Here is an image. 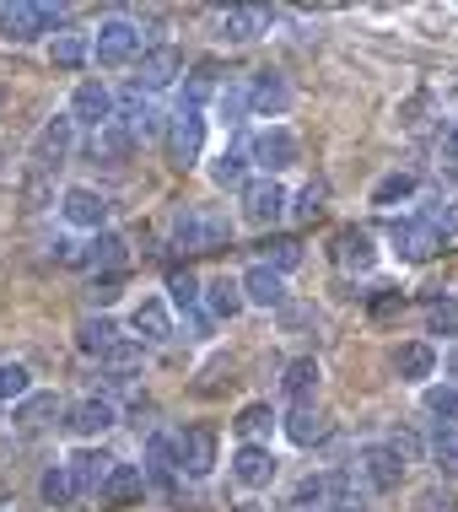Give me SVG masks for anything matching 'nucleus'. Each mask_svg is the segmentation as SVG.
Returning <instances> with one entry per match:
<instances>
[{
    "mask_svg": "<svg viewBox=\"0 0 458 512\" xmlns=\"http://www.w3.org/2000/svg\"><path fill=\"white\" fill-rule=\"evenodd\" d=\"M227 243H232L227 211H216V205H189V211H178L173 248H184V254H216V248H227Z\"/></svg>",
    "mask_w": 458,
    "mask_h": 512,
    "instance_id": "nucleus-1",
    "label": "nucleus"
},
{
    "mask_svg": "<svg viewBox=\"0 0 458 512\" xmlns=\"http://www.w3.org/2000/svg\"><path fill=\"white\" fill-rule=\"evenodd\" d=\"M60 22H65V6H44V0L0 6V38H6V44H33V38L54 33Z\"/></svg>",
    "mask_w": 458,
    "mask_h": 512,
    "instance_id": "nucleus-2",
    "label": "nucleus"
},
{
    "mask_svg": "<svg viewBox=\"0 0 458 512\" xmlns=\"http://www.w3.org/2000/svg\"><path fill=\"white\" fill-rule=\"evenodd\" d=\"M71 146H76V119H71V114H54L44 130L33 135V151H27V162H33V173H54V168H65Z\"/></svg>",
    "mask_w": 458,
    "mask_h": 512,
    "instance_id": "nucleus-3",
    "label": "nucleus"
},
{
    "mask_svg": "<svg viewBox=\"0 0 458 512\" xmlns=\"http://www.w3.org/2000/svg\"><path fill=\"white\" fill-rule=\"evenodd\" d=\"M135 54H141V27L135 22L114 17V22L97 27V38H92V60L97 65H130Z\"/></svg>",
    "mask_w": 458,
    "mask_h": 512,
    "instance_id": "nucleus-4",
    "label": "nucleus"
},
{
    "mask_svg": "<svg viewBox=\"0 0 458 512\" xmlns=\"http://www.w3.org/2000/svg\"><path fill=\"white\" fill-rule=\"evenodd\" d=\"M286 189L281 178H248L243 184V221H254V227H275V221L286 216Z\"/></svg>",
    "mask_w": 458,
    "mask_h": 512,
    "instance_id": "nucleus-5",
    "label": "nucleus"
},
{
    "mask_svg": "<svg viewBox=\"0 0 458 512\" xmlns=\"http://www.w3.org/2000/svg\"><path fill=\"white\" fill-rule=\"evenodd\" d=\"M178 76H184V54L173 44H157V49L141 54V65H135V92H168Z\"/></svg>",
    "mask_w": 458,
    "mask_h": 512,
    "instance_id": "nucleus-6",
    "label": "nucleus"
},
{
    "mask_svg": "<svg viewBox=\"0 0 458 512\" xmlns=\"http://www.w3.org/2000/svg\"><path fill=\"white\" fill-rule=\"evenodd\" d=\"M356 480H362L367 491H399V480H405V464L388 453V442H372V448L356 453Z\"/></svg>",
    "mask_w": 458,
    "mask_h": 512,
    "instance_id": "nucleus-7",
    "label": "nucleus"
},
{
    "mask_svg": "<svg viewBox=\"0 0 458 512\" xmlns=\"http://www.w3.org/2000/svg\"><path fill=\"white\" fill-rule=\"evenodd\" d=\"M248 157H254L259 168H265V178H275L281 168H291V162H297V135H291L286 124H270V130H259V135H254Z\"/></svg>",
    "mask_w": 458,
    "mask_h": 512,
    "instance_id": "nucleus-8",
    "label": "nucleus"
},
{
    "mask_svg": "<svg viewBox=\"0 0 458 512\" xmlns=\"http://www.w3.org/2000/svg\"><path fill=\"white\" fill-rule=\"evenodd\" d=\"M388 243H394V254H399V259H410V265H426V259H432L437 248H442V238H437L432 227H426L421 216L394 221V227H388Z\"/></svg>",
    "mask_w": 458,
    "mask_h": 512,
    "instance_id": "nucleus-9",
    "label": "nucleus"
},
{
    "mask_svg": "<svg viewBox=\"0 0 458 512\" xmlns=\"http://www.w3.org/2000/svg\"><path fill=\"white\" fill-rule=\"evenodd\" d=\"M200 151H205V119L178 108L173 124H168V157H173V168H194V162H200Z\"/></svg>",
    "mask_w": 458,
    "mask_h": 512,
    "instance_id": "nucleus-10",
    "label": "nucleus"
},
{
    "mask_svg": "<svg viewBox=\"0 0 458 512\" xmlns=\"http://www.w3.org/2000/svg\"><path fill=\"white\" fill-rule=\"evenodd\" d=\"M178 464H184L189 480H205L216 469V432L211 426H184L178 432Z\"/></svg>",
    "mask_w": 458,
    "mask_h": 512,
    "instance_id": "nucleus-11",
    "label": "nucleus"
},
{
    "mask_svg": "<svg viewBox=\"0 0 458 512\" xmlns=\"http://www.w3.org/2000/svg\"><path fill=\"white\" fill-rule=\"evenodd\" d=\"M114 464H119V459H108L103 448H76L71 459H65V469H71V480H76V496H103L108 475H114Z\"/></svg>",
    "mask_w": 458,
    "mask_h": 512,
    "instance_id": "nucleus-12",
    "label": "nucleus"
},
{
    "mask_svg": "<svg viewBox=\"0 0 458 512\" xmlns=\"http://www.w3.org/2000/svg\"><path fill=\"white\" fill-rule=\"evenodd\" d=\"M329 259H335L340 270H372L378 265V243H372L367 227H340L335 238H329Z\"/></svg>",
    "mask_w": 458,
    "mask_h": 512,
    "instance_id": "nucleus-13",
    "label": "nucleus"
},
{
    "mask_svg": "<svg viewBox=\"0 0 458 512\" xmlns=\"http://www.w3.org/2000/svg\"><path fill=\"white\" fill-rule=\"evenodd\" d=\"M71 119H76V124H87V130L97 135L103 124H114V119H119V114H114V92H108L103 81H81L76 98H71Z\"/></svg>",
    "mask_w": 458,
    "mask_h": 512,
    "instance_id": "nucleus-14",
    "label": "nucleus"
},
{
    "mask_svg": "<svg viewBox=\"0 0 458 512\" xmlns=\"http://www.w3.org/2000/svg\"><path fill=\"white\" fill-rule=\"evenodd\" d=\"M60 211H65V221H71V227H81V232H103V221H108V211H114V205L97 195V189H81V184H76V189H65Z\"/></svg>",
    "mask_w": 458,
    "mask_h": 512,
    "instance_id": "nucleus-15",
    "label": "nucleus"
},
{
    "mask_svg": "<svg viewBox=\"0 0 458 512\" xmlns=\"http://www.w3.org/2000/svg\"><path fill=\"white\" fill-rule=\"evenodd\" d=\"M238 281H243L248 308H286V275H281V270H270L265 259H259L254 270H243Z\"/></svg>",
    "mask_w": 458,
    "mask_h": 512,
    "instance_id": "nucleus-16",
    "label": "nucleus"
},
{
    "mask_svg": "<svg viewBox=\"0 0 458 512\" xmlns=\"http://www.w3.org/2000/svg\"><path fill=\"white\" fill-rule=\"evenodd\" d=\"M232 480H238V486H248V491L270 486V480H275V453L259 448V442H243V448L232 453Z\"/></svg>",
    "mask_w": 458,
    "mask_h": 512,
    "instance_id": "nucleus-17",
    "label": "nucleus"
},
{
    "mask_svg": "<svg viewBox=\"0 0 458 512\" xmlns=\"http://www.w3.org/2000/svg\"><path fill=\"white\" fill-rule=\"evenodd\" d=\"M146 486H162V491H173L178 486V437H151L146 442Z\"/></svg>",
    "mask_w": 458,
    "mask_h": 512,
    "instance_id": "nucleus-18",
    "label": "nucleus"
},
{
    "mask_svg": "<svg viewBox=\"0 0 458 512\" xmlns=\"http://www.w3.org/2000/svg\"><path fill=\"white\" fill-rule=\"evenodd\" d=\"M270 22H275V11H265V6H232V11H221V17H216V27H221L227 44H248V38H259Z\"/></svg>",
    "mask_w": 458,
    "mask_h": 512,
    "instance_id": "nucleus-19",
    "label": "nucleus"
},
{
    "mask_svg": "<svg viewBox=\"0 0 458 512\" xmlns=\"http://www.w3.org/2000/svg\"><path fill=\"white\" fill-rule=\"evenodd\" d=\"M248 103H254V114H259V119H281L286 108H291V87H286V76L259 71V76H254V87H248Z\"/></svg>",
    "mask_w": 458,
    "mask_h": 512,
    "instance_id": "nucleus-20",
    "label": "nucleus"
},
{
    "mask_svg": "<svg viewBox=\"0 0 458 512\" xmlns=\"http://www.w3.org/2000/svg\"><path fill=\"white\" fill-rule=\"evenodd\" d=\"M114 421H119L114 405H108V399H97V394L92 399H76V405L65 410V426H71L76 437H103Z\"/></svg>",
    "mask_w": 458,
    "mask_h": 512,
    "instance_id": "nucleus-21",
    "label": "nucleus"
},
{
    "mask_svg": "<svg viewBox=\"0 0 458 512\" xmlns=\"http://www.w3.org/2000/svg\"><path fill=\"white\" fill-rule=\"evenodd\" d=\"M146 496V469L141 464H114V475H108V486L97 502L103 507H135Z\"/></svg>",
    "mask_w": 458,
    "mask_h": 512,
    "instance_id": "nucleus-22",
    "label": "nucleus"
},
{
    "mask_svg": "<svg viewBox=\"0 0 458 512\" xmlns=\"http://www.w3.org/2000/svg\"><path fill=\"white\" fill-rule=\"evenodd\" d=\"M130 329H135V335H141V345H162V340H173V318H168V302H157V297L135 302V313H130Z\"/></svg>",
    "mask_w": 458,
    "mask_h": 512,
    "instance_id": "nucleus-23",
    "label": "nucleus"
},
{
    "mask_svg": "<svg viewBox=\"0 0 458 512\" xmlns=\"http://www.w3.org/2000/svg\"><path fill=\"white\" fill-rule=\"evenodd\" d=\"M119 119L130 124L135 141H157V135L168 141V124H173V119H162L157 108H151V103L141 98V92H130V98H124V114H119Z\"/></svg>",
    "mask_w": 458,
    "mask_h": 512,
    "instance_id": "nucleus-24",
    "label": "nucleus"
},
{
    "mask_svg": "<svg viewBox=\"0 0 458 512\" xmlns=\"http://www.w3.org/2000/svg\"><path fill=\"white\" fill-rule=\"evenodd\" d=\"M394 372H399L405 383H426V378L437 372V351H432L426 340H410V345H399V351H394Z\"/></svg>",
    "mask_w": 458,
    "mask_h": 512,
    "instance_id": "nucleus-25",
    "label": "nucleus"
},
{
    "mask_svg": "<svg viewBox=\"0 0 458 512\" xmlns=\"http://www.w3.org/2000/svg\"><path fill=\"white\" fill-rule=\"evenodd\" d=\"M286 437L297 442V448H313V442L329 437V415L313 410V405H297V410L286 415Z\"/></svg>",
    "mask_w": 458,
    "mask_h": 512,
    "instance_id": "nucleus-26",
    "label": "nucleus"
},
{
    "mask_svg": "<svg viewBox=\"0 0 458 512\" xmlns=\"http://www.w3.org/2000/svg\"><path fill=\"white\" fill-rule=\"evenodd\" d=\"M124 254H130V243H124L119 232H92V238H87V270H108V275H119Z\"/></svg>",
    "mask_w": 458,
    "mask_h": 512,
    "instance_id": "nucleus-27",
    "label": "nucleus"
},
{
    "mask_svg": "<svg viewBox=\"0 0 458 512\" xmlns=\"http://www.w3.org/2000/svg\"><path fill=\"white\" fill-rule=\"evenodd\" d=\"M205 308H211V318H238V313L248 308L243 281H232V275H216L211 292H205Z\"/></svg>",
    "mask_w": 458,
    "mask_h": 512,
    "instance_id": "nucleus-28",
    "label": "nucleus"
},
{
    "mask_svg": "<svg viewBox=\"0 0 458 512\" xmlns=\"http://www.w3.org/2000/svg\"><path fill=\"white\" fill-rule=\"evenodd\" d=\"M87 60H92V44L81 33H54L49 38V65L54 71H81Z\"/></svg>",
    "mask_w": 458,
    "mask_h": 512,
    "instance_id": "nucleus-29",
    "label": "nucleus"
},
{
    "mask_svg": "<svg viewBox=\"0 0 458 512\" xmlns=\"http://www.w3.org/2000/svg\"><path fill=\"white\" fill-rule=\"evenodd\" d=\"M76 345H81L87 356H103V362H108V356H114V345H119L114 318H87V324L76 329Z\"/></svg>",
    "mask_w": 458,
    "mask_h": 512,
    "instance_id": "nucleus-30",
    "label": "nucleus"
},
{
    "mask_svg": "<svg viewBox=\"0 0 458 512\" xmlns=\"http://www.w3.org/2000/svg\"><path fill=\"white\" fill-rule=\"evenodd\" d=\"M415 189H421V178H415V173H388V178L372 184V205H378V211H394V205L415 200Z\"/></svg>",
    "mask_w": 458,
    "mask_h": 512,
    "instance_id": "nucleus-31",
    "label": "nucleus"
},
{
    "mask_svg": "<svg viewBox=\"0 0 458 512\" xmlns=\"http://www.w3.org/2000/svg\"><path fill=\"white\" fill-rule=\"evenodd\" d=\"M54 415H60V399H54V394H27L22 405H17V415H11V421H17L22 432H44V426L54 421Z\"/></svg>",
    "mask_w": 458,
    "mask_h": 512,
    "instance_id": "nucleus-32",
    "label": "nucleus"
},
{
    "mask_svg": "<svg viewBox=\"0 0 458 512\" xmlns=\"http://www.w3.org/2000/svg\"><path fill=\"white\" fill-rule=\"evenodd\" d=\"M248 151L243 146H227V151H216V162H211V178L221 189H232V184H248Z\"/></svg>",
    "mask_w": 458,
    "mask_h": 512,
    "instance_id": "nucleus-33",
    "label": "nucleus"
},
{
    "mask_svg": "<svg viewBox=\"0 0 458 512\" xmlns=\"http://www.w3.org/2000/svg\"><path fill=\"white\" fill-rule=\"evenodd\" d=\"M281 389H286L291 399H297V405H302V399H308V394L318 389V362H313V356H297V362H286V372H281Z\"/></svg>",
    "mask_w": 458,
    "mask_h": 512,
    "instance_id": "nucleus-34",
    "label": "nucleus"
},
{
    "mask_svg": "<svg viewBox=\"0 0 458 512\" xmlns=\"http://www.w3.org/2000/svg\"><path fill=\"white\" fill-rule=\"evenodd\" d=\"M130 146H135V135H130V124L114 119V124H103V130L92 135V157H130Z\"/></svg>",
    "mask_w": 458,
    "mask_h": 512,
    "instance_id": "nucleus-35",
    "label": "nucleus"
},
{
    "mask_svg": "<svg viewBox=\"0 0 458 512\" xmlns=\"http://www.w3.org/2000/svg\"><path fill=\"white\" fill-rule=\"evenodd\" d=\"M421 221L437 232L442 243H448V238H458V200H442V195H432V200L421 205Z\"/></svg>",
    "mask_w": 458,
    "mask_h": 512,
    "instance_id": "nucleus-36",
    "label": "nucleus"
},
{
    "mask_svg": "<svg viewBox=\"0 0 458 512\" xmlns=\"http://www.w3.org/2000/svg\"><path fill=\"white\" fill-rule=\"evenodd\" d=\"M232 426H238L243 442H259V448H265V437L275 432V410H270V405H248Z\"/></svg>",
    "mask_w": 458,
    "mask_h": 512,
    "instance_id": "nucleus-37",
    "label": "nucleus"
},
{
    "mask_svg": "<svg viewBox=\"0 0 458 512\" xmlns=\"http://www.w3.org/2000/svg\"><path fill=\"white\" fill-rule=\"evenodd\" d=\"M38 491H44V502H49V507H71V502H76V480H71V469H65V464L44 469Z\"/></svg>",
    "mask_w": 458,
    "mask_h": 512,
    "instance_id": "nucleus-38",
    "label": "nucleus"
},
{
    "mask_svg": "<svg viewBox=\"0 0 458 512\" xmlns=\"http://www.w3.org/2000/svg\"><path fill=\"white\" fill-rule=\"evenodd\" d=\"M27 394H33V372L22 362H0V405L6 399H27Z\"/></svg>",
    "mask_w": 458,
    "mask_h": 512,
    "instance_id": "nucleus-39",
    "label": "nucleus"
},
{
    "mask_svg": "<svg viewBox=\"0 0 458 512\" xmlns=\"http://www.w3.org/2000/svg\"><path fill=\"white\" fill-rule=\"evenodd\" d=\"M426 448H432V464L442 469V475H458V426H442Z\"/></svg>",
    "mask_w": 458,
    "mask_h": 512,
    "instance_id": "nucleus-40",
    "label": "nucleus"
},
{
    "mask_svg": "<svg viewBox=\"0 0 458 512\" xmlns=\"http://www.w3.org/2000/svg\"><path fill=\"white\" fill-rule=\"evenodd\" d=\"M426 335H458V297H437L426 308Z\"/></svg>",
    "mask_w": 458,
    "mask_h": 512,
    "instance_id": "nucleus-41",
    "label": "nucleus"
},
{
    "mask_svg": "<svg viewBox=\"0 0 458 512\" xmlns=\"http://www.w3.org/2000/svg\"><path fill=\"white\" fill-rule=\"evenodd\" d=\"M168 297H173V308H194V302H200V275L194 270H173L168 275Z\"/></svg>",
    "mask_w": 458,
    "mask_h": 512,
    "instance_id": "nucleus-42",
    "label": "nucleus"
},
{
    "mask_svg": "<svg viewBox=\"0 0 458 512\" xmlns=\"http://www.w3.org/2000/svg\"><path fill=\"white\" fill-rule=\"evenodd\" d=\"M265 248H270V254H265V265H270V270H281V275H286V270H297V265H302V243H297V238H270Z\"/></svg>",
    "mask_w": 458,
    "mask_h": 512,
    "instance_id": "nucleus-43",
    "label": "nucleus"
},
{
    "mask_svg": "<svg viewBox=\"0 0 458 512\" xmlns=\"http://www.w3.org/2000/svg\"><path fill=\"white\" fill-rule=\"evenodd\" d=\"M388 453H394V459L410 469V464H421V459H426V453H432V448H426V442L415 437V432H394V437H388Z\"/></svg>",
    "mask_w": 458,
    "mask_h": 512,
    "instance_id": "nucleus-44",
    "label": "nucleus"
},
{
    "mask_svg": "<svg viewBox=\"0 0 458 512\" xmlns=\"http://www.w3.org/2000/svg\"><path fill=\"white\" fill-rule=\"evenodd\" d=\"M248 108H254V103H248V87H238V81H232V87L216 98V114H221V124H238V119L248 114Z\"/></svg>",
    "mask_w": 458,
    "mask_h": 512,
    "instance_id": "nucleus-45",
    "label": "nucleus"
},
{
    "mask_svg": "<svg viewBox=\"0 0 458 512\" xmlns=\"http://www.w3.org/2000/svg\"><path fill=\"white\" fill-rule=\"evenodd\" d=\"M415 512H458V491H453V486H426V491H415Z\"/></svg>",
    "mask_w": 458,
    "mask_h": 512,
    "instance_id": "nucleus-46",
    "label": "nucleus"
},
{
    "mask_svg": "<svg viewBox=\"0 0 458 512\" xmlns=\"http://www.w3.org/2000/svg\"><path fill=\"white\" fill-rule=\"evenodd\" d=\"M426 410L442 415V421H458V383H442V389H426Z\"/></svg>",
    "mask_w": 458,
    "mask_h": 512,
    "instance_id": "nucleus-47",
    "label": "nucleus"
},
{
    "mask_svg": "<svg viewBox=\"0 0 458 512\" xmlns=\"http://www.w3.org/2000/svg\"><path fill=\"white\" fill-rule=\"evenodd\" d=\"M108 367H114V378H130V372L141 367V345H135V340H119L114 356H108Z\"/></svg>",
    "mask_w": 458,
    "mask_h": 512,
    "instance_id": "nucleus-48",
    "label": "nucleus"
},
{
    "mask_svg": "<svg viewBox=\"0 0 458 512\" xmlns=\"http://www.w3.org/2000/svg\"><path fill=\"white\" fill-rule=\"evenodd\" d=\"M22 200H27V211H38V205L49 200V173H33V168H27V178H22Z\"/></svg>",
    "mask_w": 458,
    "mask_h": 512,
    "instance_id": "nucleus-49",
    "label": "nucleus"
},
{
    "mask_svg": "<svg viewBox=\"0 0 458 512\" xmlns=\"http://www.w3.org/2000/svg\"><path fill=\"white\" fill-rule=\"evenodd\" d=\"M54 248H60V254H54L60 265H71V270H87V238H60Z\"/></svg>",
    "mask_w": 458,
    "mask_h": 512,
    "instance_id": "nucleus-50",
    "label": "nucleus"
},
{
    "mask_svg": "<svg viewBox=\"0 0 458 512\" xmlns=\"http://www.w3.org/2000/svg\"><path fill=\"white\" fill-rule=\"evenodd\" d=\"M119 292H124V275H97V281H92V292H87V297L97 302V308H108V302H114Z\"/></svg>",
    "mask_w": 458,
    "mask_h": 512,
    "instance_id": "nucleus-51",
    "label": "nucleus"
},
{
    "mask_svg": "<svg viewBox=\"0 0 458 512\" xmlns=\"http://www.w3.org/2000/svg\"><path fill=\"white\" fill-rule=\"evenodd\" d=\"M324 195H329L324 184H308V189L297 195V205H291V211H297L302 221H308V216H318V211H324Z\"/></svg>",
    "mask_w": 458,
    "mask_h": 512,
    "instance_id": "nucleus-52",
    "label": "nucleus"
},
{
    "mask_svg": "<svg viewBox=\"0 0 458 512\" xmlns=\"http://www.w3.org/2000/svg\"><path fill=\"white\" fill-rule=\"evenodd\" d=\"M437 157L448 162V168H458V124H442V135H437Z\"/></svg>",
    "mask_w": 458,
    "mask_h": 512,
    "instance_id": "nucleus-53",
    "label": "nucleus"
},
{
    "mask_svg": "<svg viewBox=\"0 0 458 512\" xmlns=\"http://www.w3.org/2000/svg\"><path fill=\"white\" fill-rule=\"evenodd\" d=\"M399 308H405V292H378L372 297V318H394Z\"/></svg>",
    "mask_w": 458,
    "mask_h": 512,
    "instance_id": "nucleus-54",
    "label": "nucleus"
},
{
    "mask_svg": "<svg viewBox=\"0 0 458 512\" xmlns=\"http://www.w3.org/2000/svg\"><path fill=\"white\" fill-rule=\"evenodd\" d=\"M324 512H372V507H367V496L356 491V496H335V502H329Z\"/></svg>",
    "mask_w": 458,
    "mask_h": 512,
    "instance_id": "nucleus-55",
    "label": "nucleus"
},
{
    "mask_svg": "<svg viewBox=\"0 0 458 512\" xmlns=\"http://www.w3.org/2000/svg\"><path fill=\"white\" fill-rule=\"evenodd\" d=\"M421 114H426V98H421V92H415V98H410L405 108H399V119H405L410 130H415V124H421Z\"/></svg>",
    "mask_w": 458,
    "mask_h": 512,
    "instance_id": "nucleus-56",
    "label": "nucleus"
},
{
    "mask_svg": "<svg viewBox=\"0 0 458 512\" xmlns=\"http://www.w3.org/2000/svg\"><path fill=\"white\" fill-rule=\"evenodd\" d=\"M442 367H448V383H458V345L448 351V362H442Z\"/></svg>",
    "mask_w": 458,
    "mask_h": 512,
    "instance_id": "nucleus-57",
    "label": "nucleus"
},
{
    "mask_svg": "<svg viewBox=\"0 0 458 512\" xmlns=\"http://www.w3.org/2000/svg\"><path fill=\"white\" fill-rule=\"evenodd\" d=\"M232 512H270V507H259V502H238Z\"/></svg>",
    "mask_w": 458,
    "mask_h": 512,
    "instance_id": "nucleus-58",
    "label": "nucleus"
},
{
    "mask_svg": "<svg viewBox=\"0 0 458 512\" xmlns=\"http://www.w3.org/2000/svg\"><path fill=\"white\" fill-rule=\"evenodd\" d=\"M0 108H6V81H0Z\"/></svg>",
    "mask_w": 458,
    "mask_h": 512,
    "instance_id": "nucleus-59",
    "label": "nucleus"
},
{
    "mask_svg": "<svg viewBox=\"0 0 458 512\" xmlns=\"http://www.w3.org/2000/svg\"><path fill=\"white\" fill-rule=\"evenodd\" d=\"M0 512H11V507H0Z\"/></svg>",
    "mask_w": 458,
    "mask_h": 512,
    "instance_id": "nucleus-60",
    "label": "nucleus"
}]
</instances>
